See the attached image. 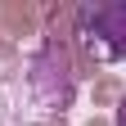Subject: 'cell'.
<instances>
[{
	"mask_svg": "<svg viewBox=\"0 0 126 126\" xmlns=\"http://www.w3.org/2000/svg\"><path fill=\"white\" fill-rule=\"evenodd\" d=\"M77 36L99 63H126V0H94L77 14Z\"/></svg>",
	"mask_w": 126,
	"mask_h": 126,
	"instance_id": "obj_1",
	"label": "cell"
},
{
	"mask_svg": "<svg viewBox=\"0 0 126 126\" xmlns=\"http://www.w3.org/2000/svg\"><path fill=\"white\" fill-rule=\"evenodd\" d=\"M113 126H126V94L117 99V113H113Z\"/></svg>",
	"mask_w": 126,
	"mask_h": 126,
	"instance_id": "obj_2",
	"label": "cell"
}]
</instances>
